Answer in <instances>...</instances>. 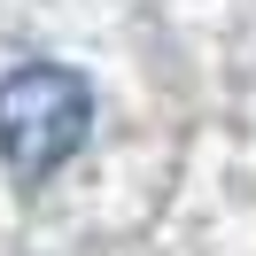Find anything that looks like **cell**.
<instances>
[{
	"mask_svg": "<svg viewBox=\"0 0 256 256\" xmlns=\"http://www.w3.org/2000/svg\"><path fill=\"white\" fill-rule=\"evenodd\" d=\"M94 132V86L70 62H16L0 78V163L39 186L54 178Z\"/></svg>",
	"mask_w": 256,
	"mask_h": 256,
	"instance_id": "obj_1",
	"label": "cell"
}]
</instances>
